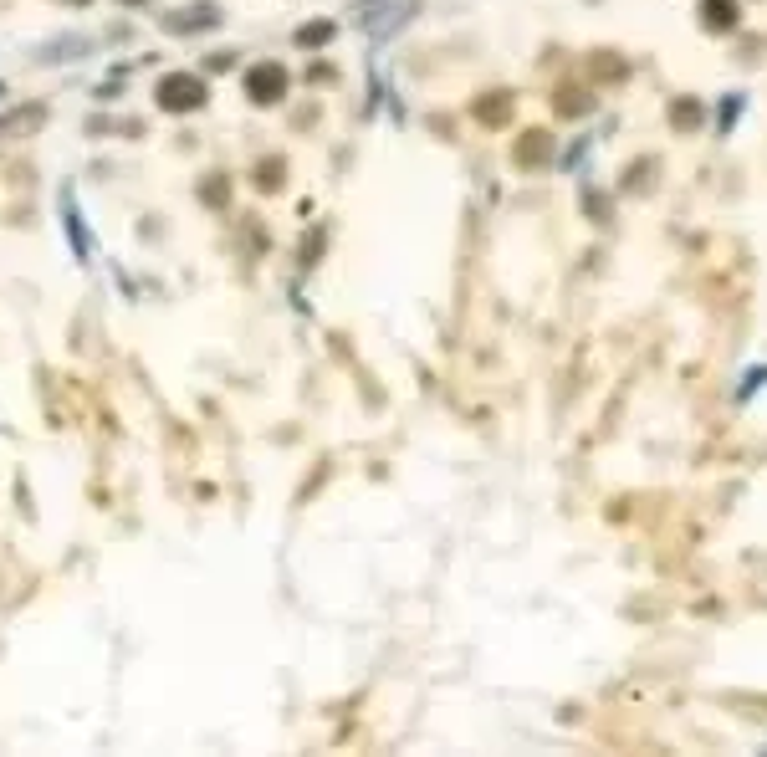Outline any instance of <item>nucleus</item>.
Returning a JSON list of instances; mask_svg holds the SVG:
<instances>
[{"label": "nucleus", "mask_w": 767, "mask_h": 757, "mask_svg": "<svg viewBox=\"0 0 767 757\" xmlns=\"http://www.w3.org/2000/svg\"><path fill=\"white\" fill-rule=\"evenodd\" d=\"M507 113H512V98H507V93H491V98L476 103V118L491 123V128H496V123H507Z\"/></svg>", "instance_id": "nucleus-5"}, {"label": "nucleus", "mask_w": 767, "mask_h": 757, "mask_svg": "<svg viewBox=\"0 0 767 757\" xmlns=\"http://www.w3.org/2000/svg\"><path fill=\"white\" fill-rule=\"evenodd\" d=\"M333 36V26L328 21H318V26H302L297 31V47H318V41H328Z\"/></svg>", "instance_id": "nucleus-7"}, {"label": "nucleus", "mask_w": 767, "mask_h": 757, "mask_svg": "<svg viewBox=\"0 0 767 757\" xmlns=\"http://www.w3.org/2000/svg\"><path fill=\"white\" fill-rule=\"evenodd\" d=\"M589 108V98L578 93V87H568V93H558V113H583Z\"/></svg>", "instance_id": "nucleus-9"}, {"label": "nucleus", "mask_w": 767, "mask_h": 757, "mask_svg": "<svg viewBox=\"0 0 767 757\" xmlns=\"http://www.w3.org/2000/svg\"><path fill=\"white\" fill-rule=\"evenodd\" d=\"M154 98H159L164 113H195V108L205 103V82H200L195 72H169V77L154 87Z\"/></svg>", "instance_id": "nucleus-1"}, {"label": "nucleus", "mask_w": 767, "mask_h": 757, "mask_svg": "<svg viewBox=\"0 0 767 757\" xmlns=\"http://www.w3.org/2000/svg\"><path fill=\"white\" fill-rule=\"evenodd\" d=\"M205 200H210V205H220V200H225V185H220V174H215V180L205 185Z\"/></svg>", "instance_id": "nucleus-13"}, {"label": "nucleus", "mask_w": 767, "mask_h": 757, "mask_svg": "<svg viewBox=\"0 0 767 757\" xmlns=\"http://www.w3.org/2000/svg\"><path fill=\"white\" fill-rule=\"evenodd\" d=\"M67 236L77 241V256H87V236H82V220H77V210L67 205Z\"/></svg>", "instance_id": "nucleus-11"}, {"label": "nucleus", "mask_w": 767, "mask_h": 757, "mask_svg": "<svg viewBox=\"0 0 767 757\" xmlns=\"http://www.w3.org/2000/svg\"><path fill=\"white\" fill-rule=\"evenodd\" d=\"M128 6H133V0H128Z\"/></svg>", "instance_id": "nucleus-15"}, {"label": "nucleus", "mask_w": 767, "mask_h": 757, "mask_svg": "<svg viewBox=\"0 0 767 757\" xmlns=\"http://www.w3.org/2000/svg\"><path fill=\"white\" fill-rule=\"evenodd\" d=\"M72 6H87V0H72Z\"/></svg>", "instance_id": "nucleus-14"}, {"label": "nucleus", "mask_w": 767, "mask_h": 757, "mask_svg": "<svg viewBox=\"0 0 767 757\" xmlns=\"http://www.w3.org/2000/svg\"><path fill=\"white\" fill-rule=\"evenodd\" d=\"M215 21H220V16H215L210 6H195V11H179V16H169L164 26H169V31H190V26H215Z\"/></svg>", "instance_id": "nucleus-6"}, {"label": "nucleus", "mask_w": 767, "mask_h": 757, "mask_svg": "<svg viewBox=\"0 0 767 757\" xmlns=\"http://www.w3.org/2000/svg\"><path fill=\"white\" fill-rule=\"evenodd\" d=\"M246 98L261 103V108H266V103H282V98H287V72H282L277 62L251 67V72H246Z\"/></svg>", "instance_id": "nucleus-2"}, {"label": "nucleus", "mask_w": 767, "mask_h": 757, "mask_svg": "<svg viewBox=\"0 0 767 757\" xmlns=\"http://www.w3.org/2000/svg\"><path fill=\"white\" fill-rule=\"evenodd\" d=\"M36 123H41V108H21L16 118L0 123V133H11V128H36Z\"/></svg>", "instance_id": "nucleus-8"}, {"label": "nucleus", "mask_w": 767, "mask_h": 757, "mask_svg": "<svg viewBox=\"0 0 767 757\" xmlns=\"http://www.w3.org/2000/svg\"><path fill=\"white\" fill-rule=\"evenodd\" d=\"M256 185H261V190H277V185H282V164H261V169H256Z\"/></svg>", "instance_id": "nucleus-10"}, {"label": "nucleus", "mask_w": 767, "mask_h": 757, "mask_svg": "<svg viewBox=\"0 0 767 757\" xmlns=\"http://www.w3.org/2000/svg\"><path fill=\"white\" fill-rule=\"evenodd\" d=\"M701 26L706 31H732L737 26V0H706V6H701Z\"/></svg>", "instance_id": "nucleus-4"}, {"label": "nucleus", "mask_w": 767, "mask_h": 757, "mask_svg": "<svg viewBox=\"0 0 767 757\" xmlns=\"http://www.w3.org/2000/svg\"><path fill=\"white\" fill-rule=\"evenodd\" d=\"M548 154H553V139L548 133H522V144H517V164H527V169H537V164H548Z\"/></svg>", "instance_id": "nucleus-3"}, {"label": "nucleus", "mask_w": 767, "mask_h": 757, "mask_svg": "<svg viewBox=\"0 0 767 757\" xmlns=\"http://www.w3.org/2000/svg\"><path fill=\"white\" fill-rule=\"evenodd\" d=\"M701 113H696V103H675V123H696Z\"/></svg>", "instance_id": "nucleus-12"}]
</instances>
